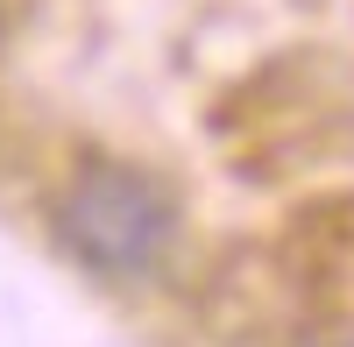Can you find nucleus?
I'll use <instances>...</instances> for the list:
<instances>
[{
    "label": "nucleus",
    "instance_id": "obj_1",
    "mask_svg": "<svg viewBox=\"0 0 354 347\" xmlns=\"http://www.w3.org/2000/svg\"><path fill=\"white\" fill-rule=\"evenodd\" d=\"M177 241V198L128 156H85L57 191V248L100 283L149 276Z\"/></svg>",
    "mask_w": 354,
    "mask_h": 347
},
{
    "label": "nucleus",
    "instance_id": "obj_2",
    "mask_svg": "<svg viewBox=\"0 0 354 347\" xmlns=\"http://www.w3.org/2000/svg\"><path fill=\"white\" fill-rule=\"evenodd\" d=\"M0 8H8V0H0Z\"/></svg>",
    "mask_w": 354,
    "mask_h": 347
}]
</instances>
